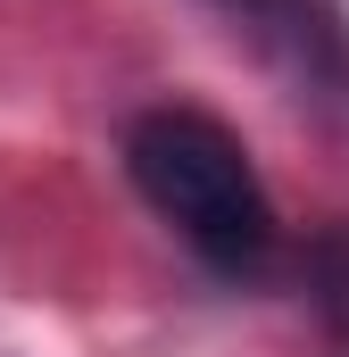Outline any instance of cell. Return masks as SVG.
<instances>
[{"label": "cell", "mask_w": 349, "mask_h": 357, "mask_svg": "<svg viewBox=\"0 0 349 357\" xmlns=\"http://www.w3.org/2000/svg\"><path fill=\"white\" fill-rule=\"evenodd\" d=\"M308 282H316V299L349 316V233H325L316 250H308Z\"/></svg>", "instance_id": "cell-2"}, {"label": "cell", "mask_w": 349, "mask_h": 357, "mask_svg": "<svg viewBox=\"0 0 349 357\" xmlns=\"http://www.w3.org/2000/svg\"><path fill=\"white\" fill-rule=\"evenodd\" d=\"M125 175L216 274H258L274 258V208L250 150L200 116V108H150L125 133Z\"/></svg>", "instance_id": "cell-1"}]
</instances>
